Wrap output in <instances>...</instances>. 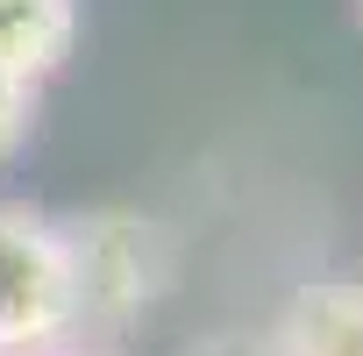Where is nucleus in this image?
<instances>
[{"instance_id":"f257e3e1","label":"nucleus","mask_w":363,"mask_h":356,"mask_svg":"<svg viewBox=\"0 0 363 356\" xmlns=\"http://www.w3.org/2000/svg\"><path fill=\"white\" fill-rule=\"evenodd\" d=\"M72 328H79V285H72L65 221L0 200V356H43L72 342Z\"/></svg>"},{"instance_id":"f03ea898","label":"nucleus","mask_w":363,"mask_h":356,"mask_svg":"<svg viewBox=\"0 0 363 356\" xmlns=\"http://www.w3.org/2000/svg\"><path fill=\"white\" fill-rule=\"evenodd\" d=\"M65 243H72L79 321L121 328L143 306H157V292L171 285V235H164V221H150L135 207H93V214L65 221Z\"/></svg>"},{"instance_id":"7ed1b4c3","label":"nucleus","mask_w":363,"mask_h":356,"mask_svg":"<svg viewBox=\"0 0 363 356\" xmlns=\"http://www.w3.org/2000/svg\"><path fill=\"white\" fill-rule=\"evenodd\" d=\"M264 342L271 356H363V278H306Z\"/></svg>"},{"instance_id":"20e7f679","label":"nucleus","mask_w":363,"mask_h":356,"mask_svg":"<svg viewBox=\"0 0 363 356\" xmlns=\"http://www.w3.org/2000/svg\"><path fill=\"white\" fill-rule=\"evenodd\" d=\"M79 43V0H0V65L43 86Z\"/></svg>"},{"instance_id":"39448f33","label":"nucleus","mask_w":363,"mask_h":356,"mask_svg":"<svg viewBox=\"0 0 363 356\" xmlns=\"http://www.w3.org/2000/svg\"><path fill=\"white\" fill-rule=\"evenodd\" d=\"M29 121H36V86L0 65V157H15L29 143Z\"/></svg>"},{"instance_id":"423d86ee","label":"nucleus","mask_w":363,"mask_h":356,"mask_svg":"<svg viewBox=\"0 0 363 356\" xmlns=\"http://www.w3.org/2000/svg\"><path fill=\"white\" fill-rule=\"evenodd\" d=\"M186 356H271L264 335H214V342H193Z\"/></svg>"},{"instance_id":"0eeeda50","label":"nucleus","mask_w":363,"mask_h":356,"mask_svg":"<svg viewBox=\"0 0 363 356\" xmlns=\"http://www.w3.org/2000/svg\"><path fill=\"white\" fill-rule=\"evenodd\" d=\"M43 356H107V349H86V342H57V349H43Z\"/></svg>"}]
</instances>
